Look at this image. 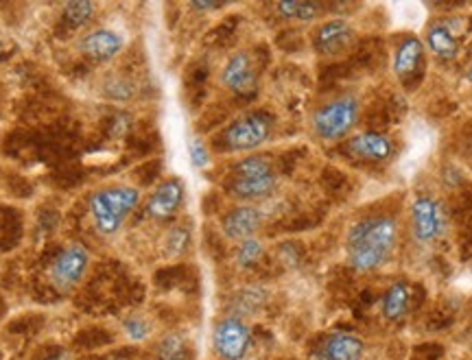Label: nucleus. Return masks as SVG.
I'll list each match as a JSON object with an SVG mask.
<instances>
[{
  "label": "nucleus",
  "instance_id": "nucleus-1",
  "mask_svg": "<svg viewBox=\"0 0 472 360\" xmlns=\"http://www.w3.org/2000/svg\"><path fill=\"white\" fill-rule=\"evenodd\" d=\"M398 227L389 216H368L354 223L346 238L350 267L357 271H374L392 258Z\"/></svg>",
  "mask_w": 472,
  "mask_h": 360
},
{
  "label": "nucleus",
  "instance_id": "nucleus-2",
  "mask_svg": "<svg viewBox=\"0 0 472 360\" xmlns=\"http://www.w3.org/2000/svg\"><path fill=\"white\" fill-rule=\"evenodd\" d=\"M140 192L131 186H116V189L96 190L90 197V216H93L96 232L101 234H116L127 216L138 206Z\"/></svg>",
  "mask_w": 472,
  "mask_h": 360
},
{
  "label": "nucleus",
  "instance_id": "nucleus-3",
  "mask_svg": "<svg viewBox=\"0 0 472 360\" xmlns=\"http://www.w3.org/2000/svg\"><path fill=\"white\" fill-rule=\"evenodd\" d=\"M359 120V101L354 96H339L322 105L313 114V129L322 140H342L352 131Z\"/></svg>",
  "mask_w": 472,
  "mask_h": 360
},
{
  "label": "nucleus",
  "instance_id": "nucleus-4",
  "mask_svg": "<svg viewBox=\"0 0 472 360\" xmlns=\"http://www.w3.org/2000/svg\"><path fill=\"white\" fill-rule=\"evenodd\" d=\"M273 129V119L265 111H252V114L241 116L235 123L223 131V146L227 151H254L261 145H265L272 136Z\"/></svg>",
  "mask_w": 472,
  "mask_h": 360
},
{
  "label": "nucleus",
  "instance_id": "nucleus-5",
  "mask_svg": "<svg viewBox=\"0 0 472 360\" xmlns=\"http://www.w3.org/2000/svg\"><path fill=\"white\" fill-rule=\"evenodd\" d=\"M212 345L221 360H243L252 347V329L243 319L226 317L215 326Z\"/></svg>",
  "mask_w": 472,
  "mask_h": 360
},
{
  "label": "nucleus",
  "instance_id": "nucleus-6",
  "mask_svg": "<svg viewBox=\"0 0 472 360\" xmlns=\"http://www.w3.org/2000/svg\"><path fill=\"white\" fill-rule=\"evenodd\" d=\"M90 265V253L84 247L73 245L68 250H64L55 258L53 267H50V282L55 284V288L59 291H70L81 282V277L85 276Z\"/></svg>",
  "mask_w": 472,
  "mask_h": 360
},
{
  "label": "nucleus",
  "instance_id": "nucleus-7",
  "mask_svg": "<svg viewBox=\"0 0 472 360\" xmlns=\"http://www.w3.org/2000/svg\"><path fill=\"white\" fill-rule=\"evenodd\" d=\"M411 230L418 242H433L444 232V212L431 197H418L411 206Z\"/></svg>",
  "mask_w": 472,
  "mask_h": 360
},
{
  "label": "nucleus",
  "instance_id": "nucleus-8",
  "mask_svg": "<svg viewBox=\"0 0 472 360\" xmlns=\"http://www.w3.org/2000/svg\"><path fill=\"white\" fill-rule=\"evenodd\" d=\"M221 83L238 96H250L256 92L258 77L252 55L245 53V50H238V53L232 55L221 70Z\"/></svg>",
  "mask_w": 472,
  "mask_h": 360
},
{
  "label": "nucleus",
  "instance_id": "nucleus-9",
  "mask_svg": "<svg viewBox=\"0 0 472 360\" xmlns=\"http://www.w3.org/2000/svg\"><path fill=\"white\" fill-rule=\"evenodd\" d=\"M354 29L346 20H328L313 35V48L324 57H334L342 55L354 44Z\"/></svg>",
  "mask_w": 472,
  "mask_h": 360
},
{
  "label": "nucleus",
  "instance_id": "nucleus-10",
  "mask_svg": "<svg viewBox=\"0 0 472 360\" xmlns=\"http://www.w3.org/2000/svg\"><path fill=\"white\" fill-rule=\"evenodd\" d=\"M184 199V184L180 180H166L154 190L147 204V215L156 221H169Z\"/></svg>",
  "mask_w": 472,
  "mask_h": 360
},
{
  "label": "nucleus",
  "instance_id": "nucleus-11",
  "mask_svg": "<svg viewBox=\"0 0 472 360\" xmlns=\"http://www.w3.org/2000/svg\"><path fill=\"white\" fill-rule=\"evenodd\" d=\"M263 223V215L252 206H238L232 212H227L221 221V230L230 241L243 242L247 238H254Z\"/></svg>",
  "mask_w": 472,
  "mask_h": 360
},
{
  "label": "nucleus",
  "instance_id": "nucleus-12",
  "mask_svg": "<svg viewBox=\"0 0 472 360\" xmlns=\"http://www.w3.org/2000/svg\"><path fill=\"white\" fill-rule=\"evenodd\" d=\"M79 48L85 57L94 59V62H110L123 48V35L111 31V29H96L81 40Z\"/></svg>",
  "mask_w": 472,
  "mask_h": 360
},
{
  "label": "nucleus",
  "instance_id": "nucleus-13",
  "mask_svg": "<svg viewBox=\"0 0 472 360\" xmlns=\"http://www.w3.org/2000/svg\"><path fill=\"white\" fill-rule=\"evenodd\" d=\"M350 155L365 162H385L394 154V145L389 136L378 134V131H368V134H359L348 140Z\"/></svg>",
  "mask_w": 472,
  "mask_h": 360
},
{
  "label": "nucleus",
  "instance_id": "nucleus-14",
  "mask_svg": "<svg viewBox=\"0 0 472 360\" xmlns=\"http://www.w3.org/2000/svg\"><path fill=\"white\" fill-rule=\"evenodd\" d=\"M276 172L265 177H232L227 184V192L238 201H261L267 199L273 190H276Z\"/></svg>",
  "mask_w": 472,
  "mask_h": 360
},
{
  "label": "nucleus",
  "instance_id": "nucleus-15",
  "mask_svg": "<svg viewBox=\"0 0 472 360\" xmlns=\"http://www.w3.org/2000/svg\"><path fill=\"white\" fill-rule=\"evenodd\" d=\"M365 345L359 337L346 332L331 334L319 347L317 360H361Z\"/></svg>",
  "mask_w": 472,
  "mask_h": 360
},
{
  "label": "nucleus",
  "instance_id": "nucleus-16",
  "mask_svg": "<svg viewBox=\"0 0 472 360\" xmlns=\"http://www.w3.org/2000/svg\"><path fill=\"white\" fill-rule=\"evenodd\" d=\"M426 47H429L435 57L450 62L459 53V40H457L453 27L449 22H435L426 31Z\"/></svg>",
  "mask_w": 472,
  "mask_h": 360
},
{
  "label": "nucleus",
  "instance_id": "nucleus-17",
  "mask_svg": "<svg viewBox=\"0 0 472 360\" xmlns=\"http://www.w3.org/2000/svg\"><path fill=\"white\" fill-rule=\"evenodd\" d=\"M423 55H424V47L418 38H414V35H411V38H405L394 53V73L403 81L409 79L411 75L420 68Z\"/></svg>",
  "mask_w": 472,
  "mask_h": 360
},
{
  "label": "nucleus",
  "instance_id": "nucleus-18",
  "mask_svg": "<svg viewBox=\"0 0 472 360\" xmlns=\"http://www.w3.org/2000/svg\"><path fill=\"white\" fill-rule=\"evenodd\" d=\"M411 306V288L409 284L396 282L387 288L383 297V317L387 321H403L409 314Z\"/></svg>",
  "mask_w": 472,
  "mask_h": 360
},
{
  "label": "nucleus",
  "instance_id": "nucleus-19",
  "mask_svg": "<svg viewBox=\"0 0 472 360\" xmlns=\"http://www.w3.org/2000/svg\"><path fill=\"white\" fill-rule=\"evenodd\" d=\"M276 12L287 20H299V22H311L322 13L319 3H299V0H289V3H278Z\"/></svg>",
  "mask_w": 472,
  "mask_h": 360
},
{
  "label": "nucleus",
  "instance_id": "nucleus-20",
  "mask_svg": "<svg viewBox=\"0 0 472 360\" xmlns=\"http://www.w3.org/2000/svg\"><path fill=\"white\" fill-rule=\"evenodd\" d=\"M273 164L272 160L265 155H250L243 157L241 162H236L235 169H232V177H265L273 175Z\"/></svg>",
  "mask_w": 472,
  "mask_h": 360
},
{
  "label": "nucleus",
  "instance_id": "nucleus-21",
  "mask_svg": "<svg viewBox=\"0 0 472 360\" xmlns=\"http://www.w3.org/2000/svg\"><path fill=\"white\" fill-rule=\"evenodd\" d=\"M157 360H189V345L180 334H166L156 349Z\"/></svg>",
  "mask_w": 472,
  "mask_h": 360
},
{
  "label": "nucleus",
  "instance_id": "nucleus-22",
  "mask_svg": "<svg viewBox=\"0 0 472 360\" xmlns=\"http://www.w3.org/2000/svg\"><path fill=\"white\" fill-rule=\"evenodd\" d=\"M94 13V3L88 0H79V3H68L64 7V22L70 29H81L93 20Z\"/></svg>",
  "mask_w": 472,
  "mask_h": 360
},
{
  "label": "nucleus",
  "instance_id": "nucleus-23",
  "mask_svg": "<svg viewBox=\"0 0 472 360\" xmlns=\"http://www.w3.org/2000/svg\"><path fill=\"white\" fill-rule=\"evenodd\" d=\"M263 253H265V245H263L258 238H247V241H243L241 245H238L236 265L243 268H250L254 265H258L263 258Z\"/></svg>",
  "mask_w": 472,
  "mask_h": 360
},
{
  "label": "nucleus",
  "instance_id": "nucleus-24",
  "mask_svg": "<svg viewBox=\"0 0 472 360\" xmlns=\"http://www.w3.org/2000/svg\"><path fill=\"white\" fill-rule=\"evenodd\" d=\"M123 328H125L127 337L134 338V341H145V338L151 334L149 321H147V319H142L140 314H131V317L125 321Z\"/></svg>",
  "mask_w": 472,
  "mask_h": 360
},
{
  "label": "nucleus",
  "instance_id": "nucleus-25",
  "mask_svg": "<svg viewBox=\"0 0 472 360\" xmlns=\"http://www.w3.org/2000/svg\"><path fill=\"white\" fill-rule=\"evenodd\" d=\"M186 242H189V232L182 230V227H174L165 241L166 253H171V256H180V253L186 250Z\"/></svg>",
  "mask_w": 472,
  "mask_h": 360
},
{
  "label": "nucleus",
  "instance_id": "nucleus-26",
  "mask_svg": "<svg viewBox=\"0 0 472 360\" xmlns=\"http://www.w3.org/2000/svg\"><path fill=\"white\" fill-rule=\"evenodd\" d=\"M189 157L195 169H206V166L210 164V154H208L206 145L200 138L189 140Z\"/></svg>",
  "mask_w": 472,
  "mask_h": 360
},
{
  "label": "nucleus",
  "instance_id": "nucleus-27",
  "mask_svg": "<svg viewBox=\"0 0 472 360\" xmlns=\"http://www.w3.org/2000/svg\"><path fill=\"white\" fill-rule=\"evenodd\" d=\"M191 7L197 12H217V9L226 7V3H191Z\"/></svg>",
  "mask_w": 472,
  "mask_h": 360
},
{
  "label": "nucleus",
  "instance_id": "nucleus-28",
  "mask_svg": "<svg viewBox=\"0 0 472 360\" xmlns=\"http://www.w3.org/2000/svg\"><path fill=\"white\" fill-rule=\"evenodd\" d=\"M468 79L472 81V66H470V70H468Z\"/></svg>",
  "mask_w": 472,
  "mask_h": 360
},
{
  "label": "nucleus",
  "instance_id": "nucleus-29",
  "mask_svg": "<svg viewBox=\"0 0 472 360\" xmlns=\"http://www.w3.org/2000/svg\"><path fill=\"white\" fill-rule=\"evenodd\" d=\"M0 47H3V42H0Z\"/></svg>",
  "mask_w": 472,
  "mask_h": 360
},
{
  "label": "nucleus",
  "instance_id": "nucleus-30",
  "mask_svg": "<svg viewBox=\"0 0 472 360\" xmlns=\"http://www.w3.org/2000/svg\"><path fill=\"white\" fill-rule=\"evenodd\" d=\"M470 273H472V268H470Z\"/></svg>",
  "mask_w": 472,
  "mask_h": 360
}]
</instances>
